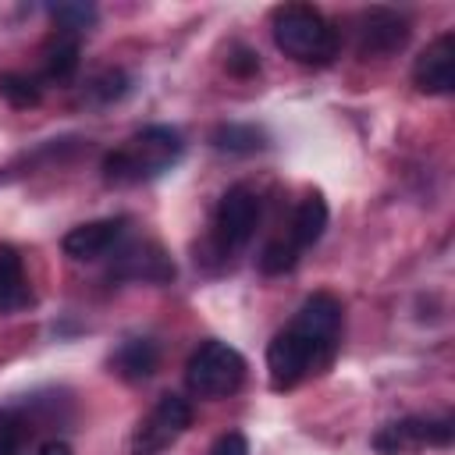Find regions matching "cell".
Returning a JSON list of instances; mask_svg holds the SVG:
<instances>
[{"label": "cell", "mask_w": 455, "mask_h": 455, "mask_svg": "<svg viewBox=\"0 0 455 455\" xmlns=\"http://www.w3.org/2000/svg\"><path fill=\"white\" fill-rule=\"evenodd\" d=\"M28 302L25 267L14 245H0V313H14Z\"/></svg>", "instance_id": "15"}, {"label": "cell", "mask_w": 455, "mask_h": 455, "mask_svg": "<svg viewBox=\"0 0 455 455\" xmlns=\"http://www.w3.org/2000/svg\"><path fill=\"white\" fill-rule=\"evenodd\" d=\"M412 82L427 96H448L455 89V32H441L412 64Z\"/></svg>", "instance_id": "9"}, {"label": "cell", "mask_w": 455, "mask_h": 455, "mask_svg": "<svg viewBox=\"0 0 455 455\" xmlns=\"http://www.w3.org/2000/svg\"><path fill=\"white\" fill-rule=\"evenodd\" d=\"M409 32L412 28H409L405 14H398L391 7H370V11H363L359 28H355V50L363 60L391 57L409 43Z\"/></svg>", "instance_id": "8"}, {"label": "cell", "mask_w": 455, "mask_h": 455, "mask_svg": "<svg viewBox=\"0 0 455 455\" xmlns=\"http://www.w3.org/2000/svg\"><path fill=\"white\" fill-rule=\"evenodd\" d=\"M228 71H231V75H238V78L256 75V71H259V53H256V50H249V46H235V50L228 53Z\"/></svg>", "instance_id": "22"}, {"label": "cell", "mask_w": 455, "mask_h": 455, "mask_svg": "<svg viewBox=\"0 0 455 455\" xmlns=\"http://www.w3.org/2000/svg\"><path fill=\"white\" fill-rule=\"evenodd\" d=\"M114 274L117 277H132V281H171L174 277V263L156 245H135V249H124L117 256Z\"/></svg>", "instance_id": "11"}, {"label": "cell", "mask_w": 455, "mask_h": 455, "mask_svg": "<svg viewBox=\"0 0 455 455\" xmlns=\"http://www.w3.org/2000/svg\"><path fill=\"white\" fill-rule=\"evenodd\" d=\"M274 43L299 64H331L338 57V28L309 4H284L270 14Z\"/></svg>", "instance_id": "3"}, {"label": "cell", "mask_w": 455, "mask_h": 455, "mask_svg": "<svg viewBox=\"0 0 455 455\" xmlns=\"http://www.w3.org/2000/svg\"><path fill=\"white\" fill-rule=\"evenodd\" d=\"M341 302L331 291H313L295 320L267 345V377L274 391H291L313 370H323L338 352Z\"/></svg>", "instance_id": "1"}, {"label": "cell", "mask_w": 455, "mask_h": 455, "mask_svg": "<svg viewBox=\"0 0 455 455\" xmlns=\"http://www.w3.org/2000/svg\"><path fill=\"white\" fill-rule=\"evenodd\" d=\"M78 57H82L78 36L57 28L43 46V75H46V82H71L75 71H78Z\"/></svg>", "instance_id": "14"}, {"label": "cell", "mask_w": 455, "mask_h": 455, "mask_svg": "<svg viewBox=\"0 0 455 455\" xmlns=\"http://www.w3.org/2000/svg\"><path fill=\"white\" fill-rule=\"evenodd\" d=\"M92 92L100 96V100H121L124 92H128V75L124 71H103L96 82H92Z\"/></svg>", "instance_id": "21"}, {"label": "cell", "mask_w": 455, "mask_h": 455, "mask_svg": "<svg viewBox=\"0 0 455 455\" xmlns=\"http://www.w3.org/2000/svg\"><path fill=\"white\" fill-rule=\"evenodd\" d=\"M185 142L178 135V128L171 124H149L139 135H132L124 146H117L114 153L103 156V178L114 185H135V181H149L164 171H171L181 156Z\"/></svg>", "instance_id": "2"}, {"label": "cell", "mask_w": 455, "mask_h": 455, "mask_svg": "<svg viewBox=\"0 0 455 455\" xmlns=\"http://www.w3.org/2000/svg\"><path fill=\"white\" fill-rule=\"evenodd\" d=\"M128 231V220L124 217H103V220H89V224H78L64 235L60 249L78 259V263H89V259H103L107 252H114L121 245Z\"/></svg>", "instance_id": "10"}, {"label": "cell", "mask_w": 455, "mask_h": 455, "mask_svg": "<svg viewBox=\"0 0 455 455\" xmlns=\"http://www.w3.org/2000/svg\"><path fill=\"white\" fill-rule=\"evenodd\" d=\"M245 380V359L228 341H203L185 363V387L199 398H228Z\"/></svg>", "instance_id": "4"}, {"label": "cell", "mask_w": 455, "mask_h": 455, "mask_svg": "<svg viewBox=\"0 0 455 455\" xmlns=\"http://www.w3.org/2000/svg\"><path fill=\"white\" fill-rule=\"evenodd\" d=\"M259 213H263L259 192L249 188V185H231L220 196L217 213H213V238H217V245L224 252H235V249L249 245V238L256 235Z\"/></svg>", "instance_id": "7"}, {"label": "cell", "mask_w": 455, "mask_h": 455, "mask_svg": "<svg viewBox=\"0 0 455 455\" xmlns=\"http://www.w3.org/2000/svg\"><path fill=\"white\" fill-rule=\"evenodd\" d=\"M210 455H249V441H245V434H238V430L220 434V437L213 441Z\"/></svg>", "instance_id": "23"}, {"label": "cell", "mask_w": 455, "mask_h": 455, "mask_svg": "<svg viewBox=\"0 0 455 455\" xmlns=\"http://www.w3.org/2000/svg\"><path fill=\"white\" fill-rule=\"evenodd\" d=\"M192 427V405L181 395H160L132 430V455H160Z\"/></svg>", "instance_id": "5"}, {"label": "cell", "mask_w": 455, "mask_h": 455, "mask_svg": "<svg viewBox=\"0 0 455 455\" xmlns=\"http://www.w3.org/2000/svg\"><path fill=\"white\" fill-rule=\"evenodd\" d=\"M160 363V348L149 338H128L114 355H110V373H117L121 380H146L156 373Z\"/></svg>", "instance_id": "12"}, {"label": "cell", "mask_w": 455, "mask_h": 455, "mask_svg": "<svg viewBox=\"0 0 455 455\" xmlns=\"http://www.w3.org/2000/svg\"><path fill=\"white\" fill-rule=\"evenodd\" d=\"M323 228H327V203H323V196L320 192L302 196L299 206H295V213H291V224H288V242L302 252V249H309V245L320 242Z\"/></svg>", "instance_id": "13"}, {"label": "cell", "mask_w": 455, "mask_h": 455, "mask_svg": "<svg viewBox=\"0 0 455 455\" xmlns=\"http://www.w3.org/2000/svg\"><path fill=\"white\" fill-rule=\"evenodd\" d=\"M25 441V423L14 412H0V455H18Z\"/></svg>", "instance_id": "20"}, {"label": "cell", "mask_w": 455, "mask_h": 455, "mask_svg": "<svg viewBox=\"0 0 455 455\" xmlns=\"http://www.w3.org/2000/svg\"><path fill=\"white\" fill-rule=\"evenodd\" d=\"M0 96L11 103V107H18V110H25V107H36L39 103V85L28 78V75H0Z\"/></svg>", "instance_id": "18"}, {"label": "cell", "mask_w": 455, "mask_h": 455, "mask_svg": "<svg viewBox=\"0 0 455 455\" xmlns=\"http://www.w3.org/2000/svg\"><path fill=\"white\" fill-rule=\"evenodd\" d=\"M455 437L451 416L427 419V416H405L373 434V451L377 455H416L423 448H448Z\"/></svg>", "instance_id": "6"}, {"label": "cell", "mask_w": 455, "mask_h": 455, "mask_svg": "<svg viewBox=\"0 0 455 455\" xmlns=\"http://www.w3.org/2000/svg\"><path fill=\"white\" fill-rule=\"evenodd\" d=\"M50 18H53V25H57L60 32L82 36L85 28L96 25V7H92V4H53V7H50Z\"/></svg>", "instance_id": "17"}, {"label": "cell", "mask_w": 455, "mask_h": 455, "mask_svg": "<svg viewBox=\"0 0 455 455\" xmlns=\"http://www.w3.org/2000/svg\"><path fill=\"white\" fill-rule=\"evenodd\" d=\"M36 455H75V451H71V444H68V441L50 437V441H43V444H39V451H36Z\"/></svg>", "instance_id": "24"}, {"label": "cell", "mask_w": 455, "mask_h": 455, "mask_svg": "<svg viewBox=\"0 0 455 455\" xmlns=\"http://www.w3.org/2000/svg\"><path fill=\"white\" fill-rule=\"evenodd\" d=\"M295 259H299V249L291 242H284V238H274L259 252V270L263 274H288L295 267Z\"/></svg>", "instance_id": "19"}, {"label": "cell", "mask_w": 455, "mask_h": 455, "mask_svg": "<svg viewBox=\"0 0 455 455\" xmlns=\"http://www.w3.org/2000/svg\"><path fill=\"white\" fill-rule=\"evenodd\" d=\"M213 149L220 153H256L267 146V135L263 128L256 124H238V121H228V124H217L213 135H210Z\"/></svg>", "instance_id": "16"}]
</instances>
